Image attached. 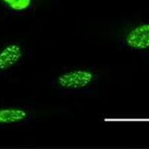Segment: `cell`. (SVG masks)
<instances>
[{"instance_id":"cell-4","label":"cell","mask_w":149,"mask_h":149,"mask_svg":"<svg viewBox=\"0 0 149 149\" xmlns=\"http://www.w3.org/2000/svg\"><path fill=\"white\" fill-rule=\"evenodd\" d=\"M29 116L27 111L23 109L8 107L0 109V125L15 124L26 120Z\"/></svg>"},{"instance_id":"cell-3","label":"cell","mask_w":149,"mask_h":149,"mask_svg":"<svg viewBox=\"0 0 149 149\" xmlns=\"http://www.w3.org/2000/svg\"><path fill=\"white\" fill-rule=\"evenodd\" d=\"M23 49L18 43H9L0 49V72L10 70L22 60Z\"/></svg>"},{"instance_id":"cell-2","label":"cell","mask_w":149,"mask_h":149,"mask_svg":"<svg viewBox=\"0 0 149 149\" xmlns=\"http://www.w3.org/2000/svg\"><path fill=\"white\" fill-rule=\"evenodd\" d=\"M125 43L129 48L143 51L149 49V23L139 24L130 29L125 36Z\"/></svg>"},{"instance_id":"cell-1","label":"cell","mask_w":149,"mask_h":149,"mask_svg":"<svg viewBox=\"0 0 149 149\" xmlns=\"http://www.w3.org/2000/svg\"><path fill=\"white\" fill-rule=\"evenodd\" d=\"M95 74L91 70L76 69L61 73L57 78L58 86L65 90H81L91 84Z\"/></svg>"},{"instance_id":"cell-5","label":"cell","mask_w":149,"mask_h":149,"mask_svg":"<svg viewBox=\"0 0 149 149\" xmlns=\"http://www.w3.org/2000/svg\"><path fill=\"white\" fill-rule=\"evenodd\" d=\"M8 8L14 11H24L30 8L34 0H1Z\"/></svg>"}]
</instances>
